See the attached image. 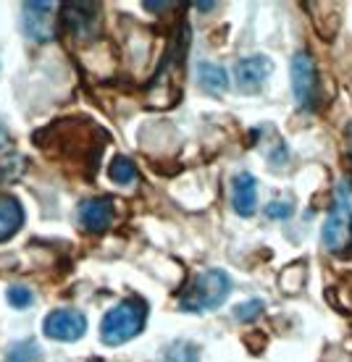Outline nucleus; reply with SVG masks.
<instances>
[{"mask_svg":"<svg viewBox=\"0 0 352 362\" xmlns=\"http://www.w3.org/2000/svg\"><path fill=\"white\" fill-rule=\"evenodd\" d=\"M232 294V279L218 268L200 271L187 281V286L179 294L181 313H208L221 308Z\"/></svg>","mask_w":352,"mask_h":362,"instance_id":"obj_1","label":"nucleus"},{"mask_svg":"<svg viewBox=\"0 0 352 362\" xmlns=\"http://www.w3.org/2000/svg\"><path fill=\"white\" fill-rule=\"evenodd\" d=\"M147 323V302L140 297L121 299L100 320V341L106 346H121L132 341Z\"/></svg>","mask_w":352,"mask_h":362,"instance_id":"obj_2","label":"nucleus"},{"mask_svg":"<svg viewBox=\"0 0 352 362\" xmlns=\"http://www.w3.org/2000/svg\"><path fill=\"white\" fill-rule=\"evenodd\" d=\"M326 250L331 252H347L352 247V181L339 179L334 189V202L329 210V218L321 231Z\"/></svg>","mask_w":352,"mask_h":362,"instance_id":"obj_3","label":"nucleus"},{"mask_svg":"<svg viewBox=\"0 0 352 362\" xmlns=\"http://www.w3.org/2000/svg\"><path fill=\"white\" fill-rule=\"evenodd\" d=\"M292 92L297 100L300 108L313 110L321 98V82H318V71L313 58L307 53L292 55Z\"/></svg>","mask_w":352,"mask_h":362,"instance_id":"obj_4","label":"nucleus"},{"mask_svg":"<svg viewBox=\"0 0 352 362\" xmlns=\"http://www.w3.org/2000/svg\"><path fill=\"white\" fill-rule=\"evenodd\" d=\"M21 24L24 35L35 42H47L55 37V24H58V6L55 3H24L21 6Z\"/></svg>","mask_w":352,"mask_h":362,"instance_id":"obj_5","label":"nucleus"},{"mask_svg":"<svg viewBox=\"0 0 352 362\" xmlns=\"http://www.w3.org/2000/svg\"><path fill=\"white\" fill-rule=\"evenodd\" d=\"M66 32L74 40H92L100 32V6L98 3H66L61 13Z\"/></svg>","mask_w":352,"mask_h":362,"instance_id":"obj_6","label":"nucleus"},{"mask_svg":"<svg viewBox=\"0 0 352 362\" xmlns=\"http://www.w3.org/2000/svg\"><path fill=\"white\" fill-rule=\"evenodd\" d=\"M42 331H45V336L53 339V341H76V339H81L84 331H87V317H84V313L72 310V308L53 310V313L45 317Z\"/></svg>","mask_w":352,"mask_h":362,"instance_id":"obj_7","label":"nucleus"},{"mask_svg":"<svg viewBox=\"0 0 352 362\" xmlns=\"http://www.w3.org/2000/svg\"><path fill=\"white\" fill-rule=\"evenodd\" d=\"M113 216H116V205L110 197H92L84 199L76 210V218L84 231L90 234H103L106 228L113 223Z\"/></svg>","mask_w":352,"mask_h":362,"instance_id":"obj_8","label":"nucleus"},{"mask_svg":"<svg viewBox=\"0 0 352 362\" xmlns=\"http://www.w3.org/2000/svg\"><path fill=\"white\" fill-rule=\"evenodd\" d=\"M271 71H273V64H271V58H266V55L242 58V61H237V66H234L237 87L242 92H258L263 84H266V79L271 76Z\"/></svg>","mask_w":352,"mask_h":362,"instance_id":"obj_9","label":"nucleus"},{"mask_svg":"<svg viewBox=\"0 0 352 362\" xmlns=\"http://www.w3.org/2000/svg\"><path fill=\"white\" fill-rule=\"evenodd\" d=\"M232 205H234L237 216H255V210H258V181H255L253 173L242 171L232 179Z\"/></svg>","mask_w":352,"mask_h":362,"instance_id":"obj_10","label":"nucleus"},{"mask_svg":"<svg viewBox=\"0 0 352 362\" xmlns=\"http://www.w3.org/2000/svg\"><path fill=\"white\" fill-rule=\"evenodd\" d=\"M24 223V208L16 197L11 194H0V242H8L11 236Z\"/></svg>","mask_w":352,"mask_h":362,"instance_id":"obj_11","label":"nucleus"},{"mask_svg":"<svg viewBox=\"0 0 352 362\" xmlns=\"http://www.w3.org/2000/svg\"><path fill=\"white\" fill-rule=\"evenodd\" d=\"M198 84L208 95H224L229 90V74L218 64H198Z\"/></svg>","mask_w":352,"mask_h":362,"instance_id":"obj_12","label":"nucleus"},{"mask_svg":"<svg viewBox=\"0 0 352 362\" xmlns=\"http://www.w3.org/2000/svg\"><path fill=\"white\" fill-rule=\"evenodd\" d=\"M108 176H110V181H116L118 187H129V184L137 181V168L127 155H116L108 163Z\"/></svg>","mask_w":352,"mask_h":362,"instance_id":"obj_13","label":"nucleus"},{"mask_svg":"<svg viewBox=\"0 0 352 362\" xmlns=\"http://www.w3.org/2000/svg\"><path fill=\"white\" fill-rule=\"evenodd\" d=\"M6 362H42V352L35 339H21L16 344H11Z\"/></svg>","mask_w":352,"mask_h":362,"instance_id":"obj_14","label":"nucleus"},{"mask_svg":"<svg viewBox=\"0 0 352 362\" xmlns=\"http://www.w3.org/2000/svg\"><path fill=\"white\" fill-rule=\"evenodd\" d=\"M166 362H200V346H195L192 341H174L166 354H163Z\"/></svg>","mask_w":352,"mask_h":362,"instance_id":"obj_15","label":"nucleus"},{"mask_svg":"<svg viewBox=\"0 0 352 362\" xmlns=\"http://www.w3.org/2000/svg\"><path fill=\"white\" fill-rule=\"evenodd\" d=\"M263 308H266L263 299H247V302H242V305L234 308V317L239 323H253L255 317H261Z\"/></svg>","mask_w":352,"mask_h":362,"instance_id":"obj_16","label":"nucleus"},{"mask_svg":"<svg viewBox=\"0 0 352 362\" xmlns=\"http://www.w3.org/2000/svg\"><path fill=\"white\" fill-rule=\"evenodd\" d=\"M6 297H8V302L16 310H24V308H29V305L35 302V291L29 289V286H21V284H18V286H11Z\"/></svg>","mask_w":352,"mask_h":362,"instance_id":"obj_17","label":"nucleus"},{"mask_svg":"<svg viewBox=\"0 0 352 362\" xmlns=\"http://www.w3.org/2000/svg\"><path fill=\"white\" fill-rule=\"evenodd\" d=\"M292 213H295V205H292V202H284V199H276L271 205H266V216L273 218V221H287Z\"/></svg>","mask_w":352,"mask_h":362,"instance_id":"obj_18","label":"nucleus"},{"mask_svg":"<svg viewBox=\"0 0 352 362\" xmlns=\"http://www.w3.org/2000/svg\"><path fill=\"white\" fill-rule=\"evenodd\" d=\"M144 8L147 11H166V8H174V3H150V0H147V3H144Z\"/></svg>","mask_w":352,"mask_h":362,"instance_id":"obj_19","label":"nucleus"},{"mask_svg":"<svg viewBox=\"0 0 352 362\" xmlns=\"http://www.w3.org/2000/svg\"><path fill=\"white\" fill-rule=\"evenodd\" d=\"M8 145V127L3 124V118H0V147Z\"/></svg>","mask_w":352,"mask_h":362,"instance_id":"obj_20","label":"nucleus"},{"mask_svg":"<svg viewBox=\"0 0 352 362\" xmlns=\"http://www.w3.org/2000/svg\"><path fill=\"white\" fill-rule=\"evenodd\" d=\"M195 8L198 11H213L216 8V3H195Z\"/></svg>","mask_w":352,"mask_h":362,"instance_id":"obj_21","label":"nucleus"},{"mask_svg":"<svg viewBox=\"0 0 352 362\" xmlns=\"http://www.w3.org/2000/svg\"><path fill=\"white\" fill-rule=\"evenodd\" d=\"M347 145H350V155H352V124H350V129H347Z\"/></svg>","mask_w":352,"mask_h":362,"instance_id":"obj_22","label":"nucleus"}]
</instances>
